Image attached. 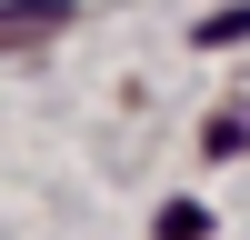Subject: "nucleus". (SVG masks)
<instances>
[{
  "instance_id": "obj_1",
  "label": "nucleus",
  "mask_w": 250,
  "mask_h": 240,
  "mask_svg": "<svg viewBox=\"0 0 250 240\" xmlns=\"http://www.w3.org/2000/svg\"><path fill=\"white\" fill-rule=\"evenodd\" d=\"M50 30H70V0H0V50L50 40Z\"/></svg>"
},
{
  "instance_id": "obj_2",
  "label": "nucleus",
  "mask_w": 250,
  "mask_h": 240,
  "mask_svg": "<svg viewBox=\"0 0 250 240\" xmlns=\"http://www.w3.org/2000/svg\"><path fill=\"white\" fill-rule=\"evenodd\" d=\"M230 40H250V0H240V10H210V20H200V50H230Z\"/></svg>"
},
{
  "instance_id": "obj_3",
  "label": "nucleus",
  "mask_w": 250,
  "mask_h": 240,
  "mask_svg": "<svg viewBox=\"0 0 250 240\" xmlns=\"http://www.w3.org/2000/svg\"><path fill=\"white\" fill-rule=\"evenodd\" d=\"M230 150H250V100H240V110H220V120H210V160H230Z\"/></svg>"
},
{
  "instance_id": "obj_4",
  "label": "nucleus",
  "mask_w": 250,
  "mask_h": 240,
  "mask_svg": "<svg viewBox=\"0 0 250 240\" xmlns=\"http://www.w3.org/2000/svg\"><path fill=\"white\" fill-rule=\"evenodd\" d=\"M210 230V210H200V200H170V210H160V240H200Z\"/></svg>"
}]
</instances>
